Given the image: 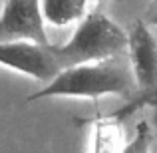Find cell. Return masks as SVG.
<instances>
[{"instance_id":"obj_1","label":"cell","mask_w":157,"mask_h":153,"mask_svg":"<svg viewBox=\"0 0 157 153\" xmlns=\"http://www.w3.org/2000/svg\"><path fill=\"white\" fill-rule=\"evenodd\" d=\"M135 94H137V84H135L129 58L125 54L104 62L66 68L50 84L28 96L26 101L48 100V98L100 100L104 96H121L131 100Z\"/></svg>"},{"instance_id":"obj_2","label":"cell","mask_w":157,"mask_h":153,"mask_svg":"<svg viewBox=\"0 0 157 153\" xmlns=\"http://www.w3.org/2000/svg\"><path fill=\"white\" fill-rule=\"evenodd\" d=\"M58 46L66 68H72L125 56L129 48V34L101 10H94L78 22L72 38Z\"/></svg>"},{"instance_id":"obj_3","label":"cell","mask_w":157,"mask_h":153,"mask_svg":"<svg viewBox=\"0 0 157 153\" xmlns=\"http://www.w3.org/2000/svg\"><path fill=\"white\" fill-rule=\"evenodd\" d=\"M0 66L46 84L66 70L58 44H38L26 40L0 42Z\"/></svg>"},{"instance_id":"obj_4","label":"cell","mask_w":157,"mask_h":153,"mask_svg":"<svg viewBox=\"0 0 157 153\" xmlns=\"http://www.w3.org/2000/svg\"><path fill=\"white\" fill-rule=\"evenodd\" d=\"M50 44L42 0H4L0 12V42Z\"/></svg>"},{"instance_id":"obj_5","label":"cell","mask_w":157,"mask_h":153,"mask_svg":"<svg viewBox=\"0 0 157 153\" xmlns=\"http://www.w3.org/2000/svg\"><path fill=\"white\" fill-rule=\"evenodd\" d=\"M127 58L135 76L137 94L157 88V40L145 20H137L131 26Z\"/></svg>"},{"instance_id":"obj_6","label":"cell","mask_w":157,"mask_h":153,"mask_svg":"<svg viewBox=\"0 0 157 153\" xmlns=\"http://www.w3.org/2000/svg\"><path fill=\"white\" fill-rule=\"evenodd\" d=\"M90 0H42L44 18L52 26H70L84 20Z\"/></svg>"},{"instance_id":"obj_7","label":"cell","mask_w":157,"mask_h":153,"mask_svg":"<svg viewBox=\"0 0 157 153\" xmlns=\"http://www.w3.org/2000/svg\"><path fill=\"white\" fill-rule=\"evenodd\" d=\"M121 121L111 117L94 119V149L92 153H121L125 147Z\"/></svg>"},{"instance_id":"obj_8","label":"cell","mask_w":157,"mask_h":153,"mask_svg":"<svg viewBox=\"0 0 157 153\" xmlns=\"http://www.w3.org/2000/svg\"><path fill=\"white\" fill-rule=\"evenodd\" d=\"M145 105L155 107V109H157V88L149 90V92H139V94H135L131 100H127L125 105H121L119 109H115V111H111V113H107V117L117 119V121L123 123L127 117H131L135 111H139L141 107H145Z\"/></svg>"},{"instance_id":"obj_9","label":"cell","mask_w":157,"mask_h":153,"mask_svg":"<svg viewBox=\"0 0 157 153\" xmlns=\"http://www.w3.org/2000/svg\"><path fill=\"white\" fill-rule=\"evenodd\" d=\"M153 145V129L147 121H139L135 125L133 137L125 143L121 153H151Z\"/></svg>"},{"instance_id":"obj_10","label":"cell","mask_w":157,"mask_h":153,"mask_svg":"<svg viewBox=\"0 0 157 153\" xmlns=\"http://www.w3.org/2000/svg\"><path fill=\"white\" fill-rule=\"evenodd\" d=\"M141 20H145L149 26H157V0H151L147 4V10H145V16Z\"/></svg>"},{"instance_id":"obj_11","label":"cell","mask_w":157,"mask_h":153,"mask_svg":"<svg viewBox=\"0 0 157 153\" xmlns=\"http://www.w3.org/2000/svg\"><path fill=\"white\" fill-rule=\"evenodd\" d=\"M90 2H98V4H101V2H105V0H90Z\"/></svg>"}]
</instances>
